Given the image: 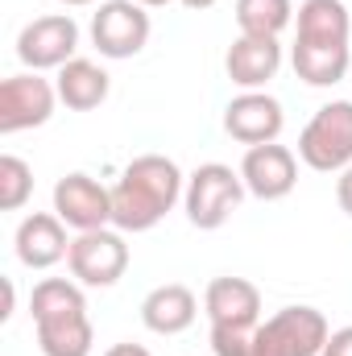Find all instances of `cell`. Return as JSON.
I'll return each mask as SVG.
<instances>
[{
	"instance_id": "obj_18",
	"label": "cell",
	"mask_w": 352,
	"mask_h": 356,
	"mask_svg": "<svg viewBox=\"0 0 352 356\" xmlns=\"http://www.w3.org/2000/svg\"><path fill=\"white\" fill-rule=\"evenodd\" d=\"M54 88H58V99L71 108V112H91L108 99L112 91V79L99 63L91 58H71L58 75H54Z\"/></svg>"
},
{
	"instance_id": "obj_27",
	"label": "cell",
	"mask_w": 352,
	"mask_h": 356,
	"mask_svg": "<svg viewBox=\"0 0 352 356\" xmlns=\"http://www.w3.org/2000/svg\"><path fill=\"white\" fill-rule=\"evenodd\" d=\"M137 4H145V8H166L170 0H137Z\"/></svg>"
},
{
	"instance_id": "obj_5",
	"label": "cell",
	"mask_w": 352,
	"mask_h": 356,
	"mask_svg": "<svg viewBox=\"0 0 352 356\" xmlns=\"http://www.w3.org/2000/svg\"><path fill=\"white\" fill-rule=\"evenodd\" d=\"M298 162L319 175H340L352 166V99L323 104L298 133Z\"/></svg>"
},
{
	"instance_id": "obj_12",
	"label": "cell",
	"mask_w": 352,
	"mask_h": 356,
	"mask_svg": "<svg viewBox=\"0 0 352 356\" xmlns=\"http://www.w3.org/2000/svg\"><path fill=\"white\" fill-rule=\"evenodd\" d=\"M241 178H245V191L253 199L278 203L298 186V154L290 145H282V141L249 145L245 158H241Z\"/></svg>"
},
{
	"instance_id": "obj_21",
	"label": "cell",
	"mask_w": 352,
	"mask_h": 356,
	"mask_svg": "<svg viewBox=\"0 0 352 356\" xmlns=\"http://www.w3.org/2000/svg\"><path fill=\"white\" fill-rule=\"evenodd\" d=\"M253 336H257V332H228V327H211V353H216V356H253Z\"/></svg>"
},
{
	"instance_id": "obj_10",
	"label": "cell",
	"mask_w": 352,
	"mask_h": 356,
	"mask_svg": "<svg viewBox=\"0 0 352 356\" xmlns=\"http://www.w3.org/2000/svg\"><path fill=\"white\" fill-rule=\"evenodd\" d=\"M58 88L50 79H42L38 71H21V75H8L0 83V133L13 137V133H25V129H42L54 108H58Z\"/></svg>"
},
{
	"instance_id": "obj_23",
	"label": "cell",
	"mask_w": 352,
	"mask_h": 356,
	"mask_svg": "<svg viewBox=\"0 0 352 356\" xmlns=\"http://www.w3.org/2000/svg\"><path fill=\"white\" fill-rule=\"evenodd\" d=\"M336 203H340V211L352 220V166L336 175Z\"/></svg>"
},
{
	"instance_id": "obj_1",
	"label": "cell",
	"mask_w": 352,
	"mask_h": 356,
	"mask_svg": "<svg viewBox=\"0 0 352 356\" xmlns=\"http://www.w3.org/2000/svg\"><path fill=\"white\" fill-rule=\"evenodd\" d=\"M290 67L307 88H336L352 67V13L344 0H303Z\"/></svg>"
},
{
	"instance_id": "obj_28",
	"label": "cell",
	"mask_w": 352,
	"mask_h": 356,
	"mask_svg": "<svg viewBox=\"0 0 352 356\" xmlns=\"http://www.w3.org/2000/svg\"><path fill=\"white\" fill-rule=\"evenodd\" d=\"M58 4H67V8H83V4H95V0H58Z\"/></svg>"
},
{
	"instance_id": "obj_16",
	"label": "cell",
	"mask_w": 352,
	"mask_h": 356,
	"mask_svg": "<svg viewBox=\"0 0 352 356\" xmlns=\"http://www.w3.org/2000/svg\"><path fill=\"white\" fill-rule=\"evenodd\" d=\"M282 42L278 38H253V33H241L228 54H224V71L228 79L241 91H265L269 79H278L282 71Z\"/></svg>"
},
{
	"instance_id": "obj_20",
	"label": "cell",
	"mask_w": 352,
	"mask_h": 356,
	"mask_svg": "<svg viewBox=\"0 0 352 356\" xmlns=\"http://www.w3.org/2000/svg\"><path fill=\"white\" fill-rule=\"evenodd\" d=\"M33 195V170L25 158L4 154L0 158V211H21Z\"/></svg>"
},
{
	"instance_id": "obj_25",
	"label": "cell",
	"mask_w": 352,
	"mask_h": 356,
	"mask_svg": "<svg viewBox=\"0 0 352 356\" xmlns=\"http://www.w3.org/2000/svg\"><path fill=\"white\" fill-rule=\"evenodd\" d=\"M13 307H17V290H13V277H4V311H0V319H8Z\"/></svg>"
},
{
	"instance_id": "obj_19",
	"label": "cell",
	"mask_w": 352,
	"mask_h": 356,
	"mask_svg": "<svg viewBox=\"0 0 352 356\" xmlns=\"http://www.w3.org/2000/svg\"><path fill=\"white\" fill-rule=\"evenodd\" d=\"M237 29L253 38H282L294 25V0H237Z\"/></svg>"
},
{
	"instance_id": "obj_7",
	"label": "cell",
	"mask_w": 352,
	"mask_h": 356,
	"mask_svg": "<svg viewBox=\"0 0 352 356\" xmlns=\"http://www.w3.org/2000/svg\"><path fill=\"white\" fill-rule=\"evenodd\" d=\"M91 46L99 50V58H112V63H125V58H137L145 46H150V13L145 4L137 0H99L95 13H91Z\"/></svg>"
},
{
	"instance_id": "obj_2",
	"label": "cell",
	"mask_w": 352,
	"mask_h": 356,
	"mask_svg": "<svg viewBox=\"0 0 352 356\" xmlns=\"http://www.w3.org/2000/svg\"><path fill=\"white\" fill-rule=\"evenodd\" d=\"M186 191V175L166 154H141L133 158L120 178L112 182V228L120 232H150L158 228Z\"/></svg>"
},
{
	"instance_id": "obj_4",
	"label": "cell",
	"mask_w": 352,
	"mask_h": 356,
	"mask_svg": "<svg viewBox=\"0 0 352 356\" xmlns=\"http://www.w3.org/2000/svg\"><path fill=\"white\" fill-rule=\"evenodd\" d=\"M245 178L241 170L224 166V162H203L199 170L186 175V191H182V211L191 220V228L199 232H216L232 220V211L245 199Z\"/></svg>"
},
{
	"instance_id": "obj_22",
	"label": "cell",
	"mask_w": 352,
	"mask_h": 356,
	"mask_svg": "<svg viewBox=\"0 0 352 356\" xmlns=\"http://www.w3.org/2000/svg\"><path fill=\"white\" fill-rule=\"evenodd\" d=\"M319 356H352V323L349 327H336V332L328 336V344H323Z\"/></svg>"
},
{
	"instance_id": "obj_15",
	"label": "cell",
	"mask_w": 352,
	"mask_h": 356,
	"mask_svg": "<svg viewBox=\"0 0 352 356\" xmlns=\"http://www.w3.org/2000/svg\"><path fill=\"white\" fill-rule=\"evenodd\" d=\"M13 249H17V261L25 269H54L58 261H67L71 236H67V224L54 211H33L17 224Z\"/></svg>"
},
{
	"instance_id": "obj_14",
	"label": "cell",
	"mask_w": 352,
	"mask_h": 356,
	"mask_svg": "<svg viewBox=\"0 0 352 356\" xmlns=\"http://www.w3.org/2000/svg\"><path fill=\"white\" fill-rule=\"evenodd\" d=\"M203 311L211 319V327H228V332H257L262 323V290L249 277H211L203 290Z\"/></svg>"
},
{
	"instance_id": "obj_6",
	"label": "cell",
	"mask_w": 352,
	"mask_h": 356,
	"mask_svg": "<svg viewBox=\"0 0 352 356\" xmlns=\"http://www.w3.org/2000/svg\"><path fill=\"white\" fill-rule=\"evenodd\" d=\"M332 336V323L319 307H282L257 323L253 336V356H319Z\"/></svg>"
},
{
	"instance_id": "obj_17",
	"label": "cell",
	"mask_w": 352,
	"mask_h": 356,
	"mask_svg": "<svg viewBox=\"0 0 352 356\" xmlns=\"http://www.w3.org/2000/svg\"><path fill=\"white\" fill-rule=\"evenodd\" d=\"M199 315V298L191 286L182 282H166V286H154L145 298H141V323L154 332V336H182Z\"/></svg>"
},
{
	"instance_id": "obj_8",
	"label": "cell",
	"mask_w": 352,
	"mask_h": 356,
	"mask_svg": "<svg viewBox=\"0 0 352 356\" xmlns=\"http://www.w3.org/2000/svg\"><path fill=\"white\" fill-rule=\"evenodd\" d=\"M79 21L71 13H46L33 17L21 33H17V58L25 71H63L71 58H79Z\"/></svg>"
},
{
	"instance_id": "obj_26",
	"label": "cell",
	"mask_w": 352,
	"mask_h": 356,
	"mask_svg": "<svg viewBox=\"0 0 352 356\" xmlns=\"http://www.w3.org/2000/svg\"><path fill=\"white\" fill-rule=\"evenodd\" d=\"M182 8H191V13H207V8H216L220 0H178Z\"/></svg>"
},
{
	"instance_id": "obj_9",
	"label": "cell",
	"mask_w": 352,
	"mask_h": 356,
	"mask_svg": "<svg viewBox=\"0 0 352 356\" xmlns=\"http://www.w3.org/2000/svg\"><path fill=\"white\" fill-rule=\"evenodd\" d=\"M67 266L71 277L88 290H108L125 277L129 269V241L120 228H91L79 232L71 241V253H67Z\"/></svg>"
},
{
	"instance_id": "obj_3",
	"label": "cell",
	"mask_w": 352,
	"mask_h": 356,
	"mask_svg": "<svg viewBox=\"0 0 352 356\" xmlns=\"http://www.w3.org/2000/svg\"><path fill=\"white\" fill-rule=\"evenodd\" d=\"M29 315L42 356H91L95 327L88 315V294L75 277H42L29 294Z\"/></svg>"
},
{
	"instance_id": "obj_11",
	"label": "cell",
	"mask_w": 352,
	"mask_h": 356,
	"mask_svg": "<svg viewBox=\"0 0 352 356\" xmlns=\"http://www.w3.org/2000/svg\"><path fill=\"white\" fill-rule=\"evenodd\" d=\"M54 216L75 232L112 228V186L95 182L83 170L63 175L54 182Z\"/></svg>"
},
{
	"instance_id": "obj_13",
	"label": "cell",
	"mask_w": 352,
	"mask_h": 356,
	"mask_svg": "<svg viewBox=\"0 0 352 356\" xmlns=\"http://www.w3.org/2000/svg\"><path fill=\"white\" fill-rule=\"evenodd\" d=\"M286 129V108L269 91H241L224 108V133L241 145H269Z\"/></svg>"
},
{
	"instance_id": "obj_24",
	"label": "cell",
	"mask_w": 352,
	"mask_h": 356,
	"mask_svg": "<svg viewBox=\"0 0 352 356\" xmlns=\"http://www.w3.org/2000/svg\"><path fill=\"white\" fill-rule=\"evenodd\" d=\"M104 356H150V348H141V344H112Z\"/></svg>"
}]
</instances>
